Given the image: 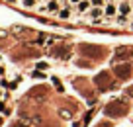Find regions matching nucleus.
Instances as JSON below:
<instances>
[{"label":"nucleus","instance_id":"1","mask_svg":"<svg viewBox=\"0 0 133 127\" xmlns=\"http://www.w3.org/2000/svg\"><path fill=\"white\" fill-rule=\"evenodd\" d=\"M104 113L108 115V117H121V115L127 113V104L123 102V100H114V102H110L108 106L104 108Z\"/></svg>","mask_w":133,"mask_h":127},{"label":"nucleus","instance_id":"2","mask_svg":"<svg viewBox=\"0 0 133 127\" xmlns=\"http://www.w3.org/2000/svg\"><path fill=\"white\" fill-rule=\"evenodd\" d=\"M117 16V0H108V4L104 6V18H106V24H112V18Z\"/></svg>","mask_w":133,"mask_h":127},{"label":"nucleus","instance_id":"3","mask_svg":"<svg viewBox=\"0 0 133 127\" xmlns=\"http://www.w3.org/2000/svg\"><path fill=\"white\" fill-rule=\"evenodd\" d=\"M131 12H133V4H131V0H119V2H117V14H121V16H129V18H131Z\"/></svg>","mask_w":133,"mask_h":127},{"label":"nucleus","instance_id":"4","mask_svg":"<svg viewBox=\"0 0 133 127\" xmlns=\"http://www.w3.org/2000/svg\"><path fill=\"white\" fill-rule=\"evenodd\" d=\"M116 74H117V76H119V78H123V80H127V78L129 76H131V66H129V65H123V66H116Z\"/></svg>","mask_w":133,"mask_h":127},{"label":"nucleus","instance_id":"5","mask_svg":"<svg viewBox=\"0 0 133 127\" xmlns=\"http://www.w3.org/2000/svg\"><path fill=\"white\" fill-rule=\"evenodd\" d=\"M90 8H92V0H80L78 4H76L75 12H76V14H86Z\"/></svg>","mask_w":133,"mask_h":127},{"label":"nucleus","instance_id":"6","mask_svg":"<svg viewBox=\"0 0 133 127\" xmlns=\"http://www.w3.org/2000/svg\"><path fill=\"white\" fill-rule=\"evenodd\" d=\"M61 6H63L61 0H47V14H55V16H57Z\"/></svg>","mask_w":133,"mask_h":127},{"label":"nucleus","instance_id":"7","mask_svg":"<svg viewBox=\"0 0 133 127\" xmlns=\"http://www.w3.org/2000/svg\"><path fill=\"white\" fill-rule=\"evenodd\" d=\"M37 2H39V0H22V6H24V8H28V10H31V8H35V6H37Z\"/></svg>","mask_w":133,"mask_h":127},{"label":"nucleus","instance_id":"8","mask_svg":"<svg viewBox=\"0 0 133 127\" xmlns=\"http://www.w3.org/2000/svg\"><path fill=\"white\" fill-rule=\"evenodd\" d=\"M108 4V0H92V6H98V8H104Z\"/></svg>","mask_w":133,"mask_h":127},{"label":"nucleus","instance_id":"9","mask_svg":"<svg viewBox=\"0 0 133 127\" xmlns=\"http://www.w3.org/2000/svg\"><path fill=\"white\" fill-rule=\"evenodd\" d=\"M129 55H131V51H117V59H129Z\"/></svg>","mask_w":133,"mask_h":127},{"label":"nucleus","instance_id":"10","mask_svg":"<svg viewBox=\"0 0 133 127\" xmlns=\"http://www.w3.org/2000/svg\"><path fill=\"white\" fill-rule=\"evenodd\" d=\"M37 12H39V14H47V2H45V4H39V6H37Z\"/></svg>","mask_w":133,"mask_h":127},{"label":"nucleus","instance_id":"11","mask_svg":"<svg viewBox=\"0 0 133 127\" xmlns=\"http://www.w3.org/2000/svg\"><path fill=\"white\" fill-rule=\"evenodd\" d=\"M61 115H63V117H66V119L71 117V113H69V111H66V110H61Z\"/></svg>","mask_w":133,"mask_h":127},{"label":"nucleus","instance_id":"12","mask_svg":"<svg viewBox=\"0 0 133 127\" xmlns=\"http://www.w3.org/2000/svg\"><path fill=\"white\" fill-rule=\"evenodd\" d=\"M78 2H80V0H69V4H72L75 8H76V4H78Z\"/></svg>","mask_w":133,"mask_h":127},{"label":"nucleus","instance_id":"13","mask_svg":"<svg viewBox=\"0 0 133 127\" xmlns=\"http://www.w3.org/2000/svg\"><path fill=\"white\" fill-rule=\"evenodd\" d=\"M98 127H112V123H106V121H104V123H100Z\"/></svg>","mask_w":133,"mask_h":127},{"label":"nucleus","instance_id":"14","mask_svg":"<svg viewBox=\"0 0 133 127\" xmlns=\"http://www.w3.org/2000/svg\"><path fill=\"white\" fill-rule=\"evenodd\" d=\"M127 28H129V29H133V18H129V24H127Z\"/></svg>","mask_w":133,"mask_h":127},{"label":"nucleus","instance_id":"15","mask_svg":"<svg viewBox=\"0 0 133 127\" xmlns=\"http://www.w3.org/2000/svg\"><path fill=\"white\" fill-rule=\"evenodd\" d=\"M6 2H10V4H18V0H6Z\"/></svg>","mask_w":133,"mask_h":127},{"label":"nucleus","instance_id":"16","mask_svg":"<svg viewBox=\"0 0 133 127\" xmlns=\"http://www.w3.org/2000/svg\"><path fill=\"white\" fill-rule=\"evenodd\" d=\"M14 127H20V125H14Z\"/></svg>","mask_w":133,"mask_h":127},{"label":"nucleus","instance_id":"17","mask_svg":"<svg viewBox=\"0 0 133 127\" xmlns=\"http://www.w3.org/2000/svg\"><path fill=\"white\" fill-rule=\"evenodd\" d=\"M131 18H133V12H131Z\"/></svg>","mask_w":133,"mask_h":127},{"label":"nucleus","instance_id":"18","mask_svg":"<svg viewBox=\"0 0 133 127\" xmlns=\"http://www.w3.org/2000/svg\"><path fill=\"white\" fill-rule=\"evenodd\" d=\"M131 4H133V0H131Z\"/></svg>","mask_w":133,"mask_h":127},{"label":"nucleus","instance_id":"19","mask_svg":"<svg viewBox=\"0 0 133 127\" xmlns=\"http://www.w3.org/2000/svg\"><path fill=\"white\" fill-rule=\"evenodd\" d=\"M117 2H119V0H117Z\"/></svg>","mask_w":133,"mask_h":127}]
</instances>
